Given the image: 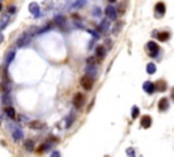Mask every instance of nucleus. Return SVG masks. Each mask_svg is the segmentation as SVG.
Wrapping results in <instances>:
<instances>
[{"label": "nucleus", "mask_w": 174, "mask_h": 157, "mask_svg": "<svg viewBox=\"0 0 174 157\" xmlns=\"http://www.w3.org/2000/svg\"><path fill=\"white\" fill-rule=\"evenodd\" d=\"M31 37H33V30H30V32H25L19 39L16 40V47H19V48L26 47V45L31 41Z\"/></svg>", "instance_id": "obj_1"}, {"label": "nucleus", "mask_w": 174, "mask_h": 157, "mask_svg": "<svg viewBox=\"0 0 174 157\" xmlns=\"http://www.w3.org/2000/svg\"><path fill=\"white\" fill-rule=\"evenodd\" d=\"M147 51H148V55L151 56V58H156L158 56V53H159V45L156 44L155 41H150V42H147Z\"/></svg>", "instance_id": "obj_2"}, {"label": "nucleus", "mask_w": 174, "mask_h": 157, "mask_svg": "<svg viewBox=\"0 0 174 157\" xmlns=\"http://www.w3.org/2000/svg\"><path fill=\"white\" fill-rule=\"evenodd\" d=\"M80 85L83 89L86 90H91L94 86V79L91 77H88V75H84V77L80 78Z\"/></svg>", "instance_id": "obj_3"}, {"label": "nucleus", "mask_w": 174, "mask_h": 157, "mask_svg": "<svg viewBox=\"0 0 174 157\" xmlns=\"http://www.w3.org/2000/svg\"><path fill=\"white\" fill-rule=\"evenodd\" d=\"M84 101H86V97H84V94L76 93V94L74 96V105L76 107L77 109L82 108V107L84 105Z\"/></svg>", "instance_id": "obj_4"}, {"label": "nucleus", "mask_w": 174, "mask_h": 157, "mask_svg": "<svg viewBox=\"0 0 174 157\" xmlns=\"http://www.w3.org/2000/svg\"><path fill=\"white\" fill-rule=\"evenodd\" d=\"M105 14H106L109 21H116L117 19V11L113 6H107L106 8H105Z\"/></svg>", "instance_id": "obj_5"}, {"label": "nucleus", "mask_w": 174, "mask_h": 157, "mask_svg": "<svg viewBox=\"0 0 174 157\" xmlns=\"http://www.w3.org/2000/svg\"><path fill=\"white\" fill-rule=\"evenodd\" d=\"M25 137V134H23V130L20 127H14L12 128V139L14 141H20L22 138Z\"/></svg>", "instance_id": "obj_6"}, {"label": "nucleus", "mask_w": 174, "mask_h": 157, "mask_svg": "<svg viewBox=\"0 0 174 157\" xmlns=\"http://www.w3.org/2000/svg\"><path fill=\"white\" fill-rule=\"evenodd\" d=\"M110 29V21L109 19H102V22L99 23V26L97 27L98 33H105Z\"/></svg>", "instance_id": "obj_7"}, {"label": "nucleus", "mask_w": 174, "mask_h": 157, "mask_svg": "<svg viewBox=\"0 0 174 157\" xmlns=\"http://www.w3.org/2000/svg\"><path fill=\"white\" fill-rule=\"evenodd\" d=\"M164 13H166V6H164V3H162V1L156 3V6H155V14H156V16L161 18V16L164 15Z\"/></svg>", "instance_id": "obj_8"}, {"label": "nucleus", "mask_w": 174, "mask_h": 157, "mask_svg": "<svg viewBox=\"0 0 174 157\" xmlns=\"http://www.w3.org/2000/svg\"><path fill=\"white\" fill-rule=\"evenodd\" d=\"M95 56H97L98 60L105 59V56H106V48L103 45H98L97 48H95Z\"/></svg>", "instance_id": "obj_9"}, {"label": "nucleus", "mask_w": 174, "mask_h": 157, "mask_svg": "<svg viewBox=\"0 0 174 157\" xmlns=\"http://www.w3.org/2000/svg\"><path fill=\"white\" fill-rule=\"evenodd\" d=\"M29 11L36 16V18H38V16L41 15V10H39V6L37 3H30L29 4Z\"/></svg>", "instance_id": "obj_10"}, {"label": "nucleus", "mask_w": 174, "mask_h": 157, "mask_svg": "<svg viewBox=\"0 0 174 157\" xmlns=\"http://www.w3.org/2000/svg\"><path fill=\"white\" fill-rule=\"evenodd\" d=\"M143 89H144V92H147L148 94H152L155 92V84L154 82H151V81H145L144 85H143Z\"/></svg>", "instance_id": "obj_11"}, {"label": "nucleus", "mask_w": 174, "mask_h": 157, "mask_svg": "<svg viewBox=\"0 0 174 157\" xmlns=\"http://www.w3.org/2000/svg\"><path fill=\"white\" fill-rule=\"evenodd\" d=\"M151 124H152V119H151V116H148V115L142 116V122H140V126H142L143 128H148V127H151Z\"/></svg>", "instance_id": "obj_12"}, {"label": "nucleus", "mask_w": 174, "mask_h": 157, "mask_svg": "<svg viewBox=\"0 0 174 157\" xmlns=\"http://www.w3.org/2000/svg\"><path fill=\"white\" fill-rule=\"evenodd\" d=\"M86 75H88V77H91L94 79V78L98 75L97 67H95V66H87L86 67Z\"/></svg>", "instance_id": "obj_13"}, {"label": "nucleus", "mask_w": 174, "mask_h": 157, "mask_svg": "<svg viewBox=\"0 0 174 157\" xmlns=\"http://www.w3.org/2000/svg\"><path fill=\"white\" fill-rule=\"evenodd\" d=\"M14 59H15V51H10L6 55V58H4V66H6V68L10 66Z\"/></svg>", "instance_id": "obj_14"}, {"label": "nucleus", "mask_w": 174, "mask_h": 157, "mask_svg": "<svg viewBox=\"0 0 174 157\" xmlns=\"http://www.w3.org/2000/svg\"><path fill=\"white\" fill-rule=\"evenodd\" d=\"M29 127L33 130H41V128L45 127V124L39 120H31V122H29Z\"/></svg>", "instance_id": "obj_15"}, {"label": "nucleus", "mask_w": 174, "mask_h": 157, "mask_svg": "<svg viewBox=\"0 0 174 157\" xmlns=\"http://www.w3.org/2000/svg\"><path fill=\"white\" fill-rule=\"evenodd\" d=\"M4 113H6L7 116L10 119H16V111L14 109V107L11 105V107H6L4 108Z\"/></svg>", "instance_id": "obj_16"}, {"label": "nucleus", "mask_w": 174, "mask_h": 157, "mask_svg": "<svg viewBox=\"0 0 174 157\" xmlns=\"http://www.w3.org/2000/svg\"><path fill=\"white\" fill-rule=\"evenodd\" d=\"M53 22H55V25H57L58 27H64L65 26V18L63 15H57V16H55Z\"/></svg>", "instance_id": "obj_17"}, {"label": "nucleus", "mask_w": 174, "mask_h": 157, "mask_svg": "<svg viewBox=\"0 0 174 157\" xmlns=\"http://www.w3.org/2000/svg\"><path fill=\"white\" fill-rule=\"evenodd\" d=\"M169 109V100L166 97L159 100V111H167Z\"/></svg>", "instance_id": "obj_18"}, {"label": "nucleus", "mask_w": 174, "mask_h": 157, "mask_svg": "<svg viewBox=\"0 0 174 157\" xmlns=\"http://www.w3.org/2000/svg\"><path fill=\"white\" fill-rule=\"evenodd\" d=\"M155 89L158 90V92H164V90L167 89V85L164 81H158V82H155Z\"/></svg>", "instance_id": "obj_19"}, {"label": "nucleus", "mask_w": 174, "mask_h": 157, "mask_svg": "<svg viewBox=\"0 0 174 157\" xmlns=\"http://www.w3.org/2000/svg\"><path fill=\"white\" fill-rule=\"evenodd\" d=\"M75 118H76V116H75L74 112H71L69 115L67 116V119H65V128H69V127H71L72 123L75 122Z\"/></svg>", "instance_id": "obj_20"}, {"label": "nucleus", "mask_w": 174, "mask_h": 157, "mask_svg": "<svg viewBox=\"0 0 174 157\" xmlns=\"http://www.w3.org/2000/svg\"><path fill=\"white\" fill-rule=\"evenodd\" d=\"M156 39L159 41H167L170 39V33L169 32H162V33H156Z\"/></svg>", "instance_id": "obj_21"}, {"label": "nucleus", "mask_w": 174, "mask_h": 157, "mask_svg": "<svg viewBox=\"0 0 174 157\" xmlns=\"http://www.w3.org/2000/svg\"><path fill=\"white\" fill-rule=\"evenodd\" d=\"M1 103H3L4 108H6V107H11L12 101H11L10 94H3V96H1Z\"/></svg>", "instance_id": "obj_22"}, {"label": "nucleus", "mask_w": 174, "mask_h": 157, "mask_svg": "<svg viewBox=\"0 0 174 157\" xmlns=\"http://www.w3.org/2000/svg\"><path fill=\"white\" fill-rule=\"evenodd\" d=\"M50 147H52V144H49V142H45V144L39 145L38 149H37V152H38V153H44V152H48Z\"/></svg>", "instance_id": "obj_23"}, {"label": "nucleus", "mask_w": 174, "mask_h": 157, "mask_svg": "<svg viewBox=\"0 0 174 157\" xmlns=\"http://www.w3.org/2000/svg\"><path fill=\"white\" fill-rule=\"evenodd\" d=\"M25 149L27 152L34 150V141H33V139H26L25 141Z\"/></svg>", "instance_id": "obj_24"}, {"label": "nucleus", "mask_w": 174, "mask_h": 157, "mask_svg": "<svg viewBox=\"0 0 174 157\" xmlns=\"http://www.w3.org/2000/svg\"><path fill=\"white\" fill-rule=\"evenodd\" d=\"M87 3V0H75L74 3H72V8H82V7H84Z\"/></svg>", "instance_id": "obj_25"}, {"label": "nucleus", "mask_w": 174, "mask_h": 157, "mask_svg": "<svg viewBox=\"0 0 174 157\" xmlns=\"http://www.w3.org/2000/svg\"><path fill=\"white\" fill-rule=\"evenodd\" d=\"M145 70H147V74H150V75H152V74L156 73V66H155L154 63H148L147 64V67H145Z\"/></svg>", "instance_id": "obj_26"}, {"label": "nucleus", "mask_w": 174, "mask_h": 157, "mask_svg": "<svg viewBox=\"0 0 174 157\" xmlns=\"http://www.w3.org/2000/svg\"><path fill=\"white\" fill-rule=\"evenodd\" d=\"M8 23H10V16H4L3 21H1V23H0V32H1V30H3Z\"/></svg>", "instance_id": "obj_27"}, {"label": "nucleus", "mask_w": 174, "mask_h": 157, "mask_svg": "<svg viewBox=\"0 0 174 157\" xmlns=\"http://www.w3.org/2000/svg\"><path fill=\"white\" fill-rule=\"evenodd\" d=\"M86 32H87V33H90V34L94 37V40H98V39H99V36H101V33L94 32V30H90V29H86Z\"/></svg>", "instance_id": "obj_28"}, {"label": "nucleus", "mask_w": 174, "mask_h": 157, "mask_svg": "<svg viewBox=\"0 0 174 157\" xmlns=\"http://www.w3.org/2000/svg\"><path fill=\"white\" fill-rule=\"evenodd\" d=\"M50 27H52V23H48V25L44 26L41 30H37V33H38V34H41V33H45V32H48V30H50Z\"/></svg>", "instance_id": "obj_29"}, {"label": "nucleus", "mask_w": 174, "mask_h": 157, "mask_svg": "<svg viewBox=\"0 0 174 157\" xmlns=\"http://www.w3.org/2000/svg\"><path fill=\"white\" fill-rule=\"evenodd\" d=\"M137 116H139V108H137V107H133V108H132V118L136 119Z\"/></svg>", "instance_id": "obj_30"}, {"label": "nucleus", "mask_w": 174, "mask_h": 157, "mask_svg": "<svg viewBox=\"0 0 174 157\" xmlns=\"http://www.w3.org/2000/svg\"><path fill=\"white\" fill-rule=\"evenodd\" d=\"M101 13H102V11H101V8H98V7H95V8L93 10V15L94 16H99Z\"/></svg>", "instance_id": "obj_31"}, {"label": "nucleus", "mask_w": 174, "mask_h": 157, "mask_svg": "<svg viewBox=\"0 0 174 157\" xmlns=\"http://www.w3.org/2000/svg\"><path fill=\"white\" fill-rule=\"evenodd\" d=\"M50 157H61V154H60V152L58 150H53L50 153Z\"/></svg>", "instance_id": "obj_32"}, {"label": "nucleus", "mask_w": 174, "mask_h": 157, "mask_svg": "<svg viewBox=\"0 0 174 157\" xmlns=\"http://www.w3.org/2000/svg\"><path fill=\"white\" fill-rule=\"evenodd\" d=\"M8 13H10V14H15L16 13V7L15 6H10V7H8Z\"/></svg>", "instance_id": "obj_33"}, {"label": "nucleus", "mask_w": 174, "mask_h": 157, "mask_svg": "<svg viewBox=\"0 0 174 157\" xmlns=\"http://www.w3.org/2000/svg\"><path fill=\"white\" fill-rule=\"evenodd\" d=\"M126 154H128V156H131V157H135V150L131 147V149H128V150H126Z\"/></svg>", "instance_id": "obj_34"}, {"label": "nucleus", "mask_w": 174, "mask_h": 157, "mask_svg": "<svg viewBox=\"0 0 174 157\" xmlns=\"http://www.w3.org/2000/svg\"><path fill=\"white\" fill-rule=\"evenodd\" d=\"M171 98L174 100V89H173V92H171Z\"/></svg>", "instance_id": "obj_35"}, {"label": "nucleus", "mask_w": 174, "mask_h": 157, "mask_svg": "<svg viewBox=\"0 0 174 157\" xmlns=\"http://www.w3.org/2000/svg\"><path fill=\"white\" fill-rule=\"evenodd\" d=\"M1 40H3V34H1V33H0V41H1Z\"/></svg>", "instance_id": "obj_36"}, {"label": "nucleus", "mask_w": 174, "mask_h": 157, "mask_svg": "<svg viewBox=\"0 0 174 157\" xmlns=\"http://www.w3.org/2000/svg\"><path fill=\"white\" fill-rule=\"evenodd\" d=\"M1 10H3V4L0 3V11H1Z\"/></svg>", "instance_id": "obj_37"}, {"label": "nucleus", "mask_w": 174, "mask_h": 157, "mask_svg": "<svg viewBox=\"0 0 174 157\" xmlns=\"http://www.w3.org/2000/svg\"><path fill=\"white\" fill-rule=\"evenodd\" d=\"M114 1H117V0H109V3H114Z\"/></svg>", "instance_id": "obj_38"}, {"label": "nucleus", "mask_w": 174, "mask_h": 157, "mask_svg": "<svg viewBox=\"0 0 174 157\" xmlns=\"http://www.w3.org/2000/svg\"><path fill=\"white\" fill-rule=\"evenodd\" d=\"M0 1H1V0H0Z\"/></svg>", "instance_id": "obj_39"}]
</instances>
